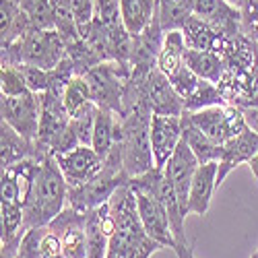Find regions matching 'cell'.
<instances>
[{"mask_svg": "<svg viewBox=\"0 0 258 258\" xmlns=\"http://www.w3.org/2000/svg\"><path fill=\"white\" fill-rule=\"evenodd\" d=\"M217 171H219V163L211 161V163H201L195 171V178H192V186H190V195H188V215H199L205 217L211 207V199L213 192L217 190Z\"/></svg>", "mask_w": 258, "mask_h": 258, "instance_id": "obj_20", "label": "cell"}, {"mask_svg": "<svg viewBox=\"0 0 258 258\" xmlns=\"http://www.w3.org/2000/svg\"><path fill=\"white\" fill-rule=\"evenodd\" d=\"M151 118L149 103H139L118 118L116 135L122 145V169L131 178L143 176L155 167L151 149Z\"/></svg>", "mask_w": 258, "mask_h": 258, "instance_id": "obj_3", "label": "cell"}, {"mask_svg": "<svg viewBox=\"0 0 258 258\" xmlns=\"http://www.w3.org/2000/svg\"><path fill=\"white\" fill-rule=\"evenodd\" d=\"M182 33H184V39H186V48L190 50H205V52H215L223 56V52L229 48L231 39L235 37H229L221 31H217L213 25H209L207 21L199 19L192 15L184 27H182Z\"/></svg>", "mask_w": 258, "mask_h": 258, "instance_id": "obj_18", "label": "cell"}, {"mask_svg": "<svg viewBox=\"0 0 258 258\" xmlns=\"http://www.w3.org/2000/svg\"><path fill=\"white\" fill-rule=\"evenodd\" d=\"M252 258H258V250H256V252H254V254H252Z\"/></svg>", "mask_w": 258, "mask_h": 258, "instance_id": "obj_38", "label": "cell"}, {"mask_svg": "<svg viewBox=\"0 0 258 258\" xmlns=\"http://www.w3.org/2000/svg\"><path fill=\"white\" fill-rule=\"evenodd\" d=\"M244 118H246V124L248 128L258 135V107H250V110H244Z\"/></svg>", "mask_w": 258, "mask_h": 258, "instance_id": "obj_35", "label": "cell"}, {"mask_svg": "<svg viewBox=\"0 0 258 258\" xmlns=\"http://www.w3.org/2000/svg\"><path fill=\"white\" fill-rule=\"evenodd\" d=\"M17 258H21V256H17Z\"/></svg>", "mask_w": 258, "mask_h": 258, "instance_id": "obj_39", "label": "cell"}, {"mask_svg": "<svg viewBox=\"0 0 258 258\" xmlns=\"http://www.w3.org/2000/svg\"><path fill=\"white\" fill-rule=\"evenodd\" d=\"M184 54H186V39H184L182 29L167 31L163 35V46L157 58V69L165 77H171L176 71L184 67Z\"/></svg>", "mask_w": 258, "mask_h": 258, "instance_id": "obj_24", "label": "cell"}, {"mask_svg": "<svg viewBox=\"0 0 258 258\" xmlns=\"http://www.w3.org/2000/svg\"><path fill=\"white\" fill-rule=\"evenodd\" d=\"M103 205L85 213V233H87V258H105L110 235L103 229Z\"/></svg>", "mask_w": 258, "mask_h": 258, "instance_id": "obj_26", "label": "cell"}, {"mask_svg": "<svg viewBox=\"0 0 258 258\" xmlns=\"http://www.w3.org/2000/svg\"><path fill=\"white\" fill-rule=\"evenodd\" d=\"M67 56L75 64V75L77 77H85L93 67H97V64L103 62L97 56V52L83 37H77V39L69 41V44H67Z\"/></svg>", "mask_w": 258, "mask_h": 258, "instance_id": "obj_29", "label": "cell"}, {"mask_svg": "<svg viewBox=\"0 0 258 258\" xmlns=\"http://www.w3.org/2000/svg\"><path fill=\"white\" fill-rule=\"evenodd\" d=\"M147 101L151 112L159 116H182L186 112L184 99L159 69L147 77Z\"/></svg>", "mask_w": 258, "mask_h": 258, "instance_id": "obj_16", "label": "cell"}, {"mask_svg": "<svg viewBox=\"0 0 258 258\" xmlns=\"http://www.w3.org/2000/svg\"><path fill=\"white\" fill-rule=\"evenodd\" d=\"M182 139L188 143V147L192 149V153L197 155L199 163H211L221 159L223 153V145H217L215 141H211L203 131L192 124V120L188 118V114H182Z\"/></svg>", "mask_w": 258, "mask_h": 258, "instance_id": "obj_23", "label": "cell"}, {"mask_svg": "<svg viewBox=\"0 0 258 258\" xmlns=\"http://www.w3.org/2000/svg\"><path fill=\"white\" fill-rule=\"evenodd\" d=\"M69 205V184L64 180L58 161L54 155L41 159L35 182L27 201L23 203L25 211V231L31 227L48 225L56 215L64 211Z\"/></svg>", "mask_w": 258, "mask_h": 258, "instance_id": "obj_2", "label": "cell"}, {"mask_svg": "<svg viewBox=\"0 0 258 258\" xmlns=\"http://www.w3.org/2000/svg\"><path fill=\"white\" fill-rule=\"evenodd\" d=\"M167 79L171 81V85H174V89L180 93V97H182V99H188L192 93L197 91V87H199L201 81H203V79H201L195 71H192L190 67H186V64H184V67H182L180 71H176L171 77H167Z\"/></svg>", "mask_w": 258, "mask_h": 258, "instance_id": "obj_33", "label": "cell"}, {"mask_svg": "<svg viewBox=\"0 0 258 258\" xmlns=\"http://www.w3.org/2000/svg\"><path fill=\"white\" fill-rule=\"evenodd\" d=\"M174 252H176L178 258H197L195 252H192V248H190L188 244H178V246H174Z\"/></svg>", "mask_w": 258, "mask_h": 258, "instance_id": "obj_36", "label": "cell"}, {"mask_svg": "<svg viewBox=\"0 0 258 258\" xmlns=\"http://www.w3.org/2000/svg\"><path fill=\"white\" fill-rule=\"evenodd\" d=\"M67 56V41L56 29H31L9 46H3V67H39L52 71Z\"/></svg>", "mask_w": 258, "mask_h": 258, "instance_id": "obj_5", "label": "cell"}, {"mask_svg": "<svg viewBox=\"0 0 258 258\" xmlns=\"http://www.w3.org/2000/svg\"><path fill=\"white\" fill-rule=\"evenodd\" d=\"M3 122L11 124L27 141H35L41 120V97L37 93H25L19 97H5L0 101Z\"/></svg>", "mask_w": 258, "mask_h": 258, "instance_id": "obj_10", "label": "cell"}, {"mask_svg": "<svg viewBox=\"0 0 258 258\" xmlns=\"http://www.w3.org/2000/svg\"><path fill=\"white\" fill-rule=\"evenodd\" d=\"M54 157L58 161V167L62 171L64 180H67L69 188H75V186L89 182L93 176L99 174L101 167H103L101 155L91 145H79L77 149H73V151L60 153V155H54Z\"/></svg>", "mask_w": 258, "mask_h": 258, "instance_id": "obj_11", "label": "cell"}, {"mask_svg": "<svg viewBox=\"0 0 258 258\" xmlns=\"http://www.w3.org/2000/svg\"><path fill=\"white\" fill-rule=\"evenodd\" d=\"M184 64H186V67H190L201 79L211 81V83H217V85H219V81L225 75V62H223V58L219 54H215V52L186 48Z\"/></svg>", "mask_w": 258, "mask_h": 258, "instance_id": "obj_25", "label": "cell"}, {"mask_svg": "<svg viewBox=\"0 0 258 258\" xmlns=\"http://www.w3.org/2000/svg\"><path fill=\"white\" fill-rule=\"evenodd\" d=\"M192 15L207 21L217 31L233 37L242 31V15L240 9L231 7L227 0H195L192 3Z\"/></svg>", "mask_w": 258, "mask_h": 258, "instance_id": "obj_15", "label": "cell"}, {"mask_svg": "<svg viewBox=\"0 0 258 258\" xmlns=\"http://www.w3.org/2000/svg\"><path fill=\"white\" fill-rule=\"evenodd\" d=\"M110 213L116 219V231L107 244L105 258H151L163 248L145 231L137 209V197L128 182L122 184L110 199Z\"/></svg>", "mask_w": 258, "mask_h": 258, "instance_id": "obj_1", "label": "cell"}, {"mask_svg": "<svg viewBox=\"0 0 258 258\" xmlns=\"http://www.w3.org/2000/svg\"><path fill=\"white\" fill-rule=\"evenodd\" d=\"M128 77H131V71L114 60L93 67L85 75V81H87L91 91V101L101 110H110L116 116H120Z\"/></svg>", "mask_w": 258, "mask_h": 258, "instance_id": "obj_6", "label": "cell"}, {"mask_svg": "<svg viewBox=\"0 0 258 258\" xmlns=\"http://www.w3.org/2000/svg\"><path fill=\"white\" fill-rule=\"evenodd\" d=\"M124 29L131 35L143 33L157 17V0H120Z\"/></svg>", "mask_w": 258, "mask_h": 258, "instance_id": "obj_22", "label": "cell"}, {"mask_svg": "<svg viewBox=\"0 0 258 258\" xmlns=\"http://www.w3.org/2000/svg\"><path fill=\"white\" fill-rule=\"evenodd\" d=\"M192 3L195 0H157V21L161 29L165 33L182 29L192 17Z\"/></svg>", "mask_w": 258, "mask_h": 258, "instance_id": "obj_27", "label": "cell"}, {"mask_svg": "<svg viewBox=\"0 0 258 258\" xmlns=\"http://www.w3.org/2000/svg\"><path fill=\"white\" fill-rule=\"evenodd\" d=\"M256 153H258V135L252 131V128H244L238 137L227 141L223 145V153H221V159H219L217 188L223 184V180L235 167L242 165V163H248Z\"/></svg>", "mask_w": 258, "mask_h": 258, "instance_id": "obj_17", "label": "cell"}, {"mask_svg": "<svg viewBox=\"0 0 258 258\" xmlns=\"http://www.w3.org/2000/svg\"><path fill=\"white\" fill-rule=\"evenodd\" d=\"M89 101H91V91H89L87 81H85V77L75 75L73 81L67 85V89H64V105H67L71 118Z\"/></svg>", "mask_w": 258, "mask_h": 258, "instance_id": "obj_30", "label": "cell"}, {"mask_svg": "<svg viewBox=\"0 0 258 258\" xmlns=\"http://www.w3.org/2000/svg\"><path fill=\"white\" fill-rule=\"evenodd\" d=\"M199 131H203L211 141L217 145H225L233 137H238L244 128H248L244 110L229 103L223 105H211L199 112H186Z\"/></svg>", "mask_w": 258, "mask_h": 258, "instance_id": "obj_7", "label": "cell"}, {"mask_svg": "<svg viewBox=\"0 0 258 258\" xmlns=\"http://www.w3.org/2000/svg\"><path fill=\"white\" fill-rule=\"evenodd\" d=\"M248 165H250V169H252V176H254L256 182H258V153L248 161Z\"/></svg>", "mask_w": 258, "mask_h": 258, "instance_id": "obj_37", "label": "cell"}, {"mask_svg": "<svg viewBox=\"0 0 258 258\" xmlns=\"http://www.w3.org/2000/svg\"><path fill=\"white\" fill-rule=\"evenodd\" d=\"M163 35H165V31L161 29L157 17L143 33L133 35L131 73L147 77V75H151V71L157 69V58H159V52L163 46Z\"/></svg>", "mask_w": 258, "mask_h": 258, "instance_id": "obj_13", "label": "cell"}, {"mask_svg": "<svg viewBox=\"0 0 258 258\" xmlns=\"http://www.w3.org/2000/svg\"><path fill=\"white\" fill-rule=\"evenodd\" d=\"M0 93H3L5 97H19V95L31 93L25 79H23L21 69L3 67V71H0Z\"/></svg>", "mask_w": 258, "mask_h": 258, "instance_id": "obj_31", "label": "cell"}, {"mask_svg": "<svg viewBox=\"0 0 258 258\" xmlns=\"http://www.w3.org/2000/svg\"><path fill=\"white\" fill-rule=\"evenodd\" d=\"M219 89L229 105L240 110L258 107V62H254L252 67H225Z\"/></svg>", "mask_w": 258, "mask_h": 258, "instance_id": "obj_9", "label": "cell"}, {"mask_svg": "<svg viewBox=\"0 0 258 258\" xmlns=\"http://www.w3.org/2000/svg\"><path fill=\"white\" fill-rule=\"evenodd\" d=\"M19 256L21 258H64L60 233L50 225L27 229L19 246Z\"/></svg>", "mask_w": 258, "mask_h": 258, "instance_id": "obj_19", "label": "cell"}, {"mask_svg": "<svg viewBox=\"0 0 258 258\" xmlns=\"http://www.w3.org/2000/svg\"><path fill=\"white\" fill-rule=\"evenodd\" d=\"M240 15H242V31L258 41V0H242Z\"/></svg>", "mask_w": 258, "mask_h": 258, "instance_id": "obj_34", "label": "cell"}, {"mask_svg": "<svg viewBox=\"0 0 258 258\" xmlns=\"http://www.w3.org/2000/svg\"><path fill=\"white\" fill-rule=\"evenodd\" d=\"M21 73H23V79L27 83V87L31 93H46L50 91V85H52V71L46 69H39V67H29V64H21Z\"/></svg>", "mask_w": 258, "mask_h": 258, "instance_id": "obj_32", "label": "cell"}, {"mask_svg": "<svg viewBox=\"0 0 258 258\" xmlns=\"http://www.w3.org/2000/svg\"><path fill=\"white\" fill-rule=\"evenodd\" d=\"M182 141V116H159L151 118V149L157 169H165L167 161Z\"/></svg>", "mask_w": 258, "mask_h": 258, "instance_id": "obj_14", "label": "cell"}, {"mask_svg": "<svg viewBox=\"0 0 258 258\" xmlns=\"http://www.w3.org/2000/svg\"><path fill=\"white\" fill-rule=\"evenodd\" d=\"M161 174H163V169L153 167L151 171H147L143 176L131 178L128 180V186H131V190L137 197V209H139V217H141L145 231L151 235L155 242H159L163 248L174 250L176 238H174V231H171L167 209L159 197Z\"/></svg>", "mask_w": 258, "mask_h": 258, "instance_id": "obj_4", "label": "cell"}, {"mask_svg": "<svg viewBox=\"0 0 258 258\" xmlns=\"http://www.w3.org/2000/svg\"><path fill=\"white\" fill-rule=\"evenodd\" d=\"M27 157H35L33 141H27L11 124L3 122L0 124V163H3V169L23 161Z\"/></svg>", "mask_w": 258, "mask_h": 258, "instance_id": "obj_21", "label": "cell"}, {"mask_svg": "<svg viewBox=\"0 0 258 258\" xmlns=\"http://www.w3.org/2000/svg\"><path fill=\"white\" fill-rule=\"evenodd\" d=\"M126 182L128 178L124 171L103 163L101 171L97 176H93L89 182L69 188V205L79 213H89L105 203H110L114 192Z\"/></svg>", "mask_w": 258, "mask_h": 258, "instance_id": "obj_8", "label": "cell"}, {"mask_svg": "<svg viewBox=\"0 0 258 258\" xmlns=\"http://www.w3.org/2000/svg\"><path fill=\"white\" fill-rule=\"evenodd\" d=\"M116 122H118V116H116L114 112H110V110H101V107L97 110L91 147L101 155V159H105V155L110 153V149H112V145H114Z\"/></svg>", "mask_w": 258, "mask_h": 258, "instance_id": "obj_28", "label": "cell"}, {"mask_svg": "<svg viewBox=\"0 0 258 258\" xmlns=\"http://www.w3.org/2000/svg\"><path fill=\"white\" fill-rule=\"evenodd\" d=\"M199 159L197 155L192 153V149L188 147V143L182 139L178 149L171 155V159L167 161L165 165V176L167 180L171 182L176 190V197L180 201V207H182V213L188 215V195H190V186H192V178H195V171L199 167Z\"/></svg>", "mask_w": 258, "mask_h": 258, "instance_id": "obj_12", "label": "cell"}]
</instances>
